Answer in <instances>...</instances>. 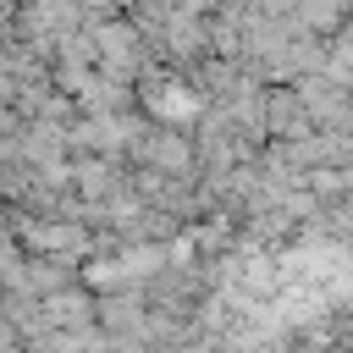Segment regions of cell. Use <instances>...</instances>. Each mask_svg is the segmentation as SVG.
<instances>
[{"label":"cell","mask_w":353,"mask_h":353,"mask_svg":"<svg viewBox=\"0 0 353 353\" xmlns=\"http://www.w3.org/2000/svg\"><path fill=\"white\" fill-rule=\"evenodd\" d=\"M353 287V265L331 248H287V254H265L232 270L226 287V309L248 325V331H281L298 325L320 309H331L342 292Z\"/></svg>","instance_id":"6da1fadb"}]
</instances>
